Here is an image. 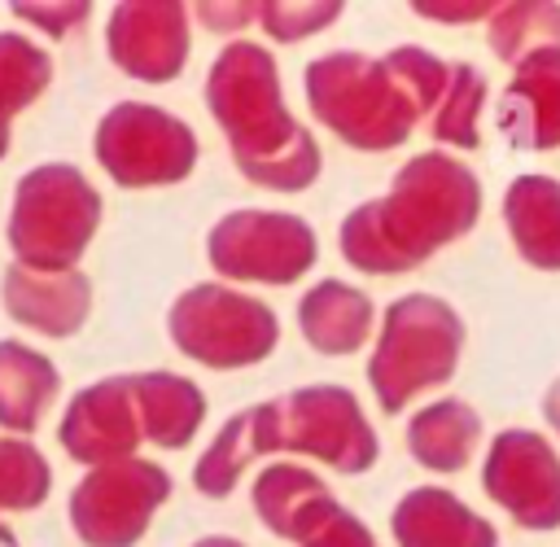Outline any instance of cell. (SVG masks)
<instances>
[{"label": "cell", "instance_id": "cell-1", "mask_svg": "<svg viewBox=\"0 0 560 547\" xmlns=\"http://www.w3.org/2000/svg\"><path fill=\"white\" fill-rule=\"evenodd\" d=\"M481 214V179L446 149L407 158L385 197L359 201L341 228V258L372 276H398L433 258L442 245L472 232Z\"/></svg>", "mask_w": 560, "mask_h": 547}, {"label": "cell", "instance_id": "cell-2", "mask_svg": "<svg viewBox=\"0 0 560 547\" xmlns=\"http://www.w3.org/2000/svg\"><path fill=\"white\" fill-rule=\"evenodd\" d=\"M451 61L420 44H398L385 57L332 48L302 70L311 114L341 136L350 149L385 153L398 149L416 123L438 109Z\"/></svg>", "mask_w": 560, "mask_h": 547}, {"label": "cell", "instance_id": "cell-3", "mask_svg": "<svg viewBox=\"0 0 560 547\" xmlns=\"http://www.w3.org/2000/svg\"><path fill=\"white\" fill-rule=\"evenodd\" d=\"M206 105L228 136L236 171L258 188L302 193L319 179L324 153L284 105L271 48L254 39L223 44L206 70Z\"/></svg>", "mask_w": 560, "mask_h": 547}, {"label": "cell", "instance_id": "cell-4", "mask_svg": "<svg viewBox=\"0 0 560 547\" xmlns=\"http://www.w3.org/2000/svg\"><path fill=\"white\" fill-rule=\"evenodd\" d=\"M464 319L438 293H402L385 306L376 350L368 359V385L381 411H402L416 394L446 385L459 368Z\"/></svg>", "mask_w": 560, "mask_h": 547}, {"label": "cell", "instance_id": "cell-5", "mask_svg": "<svg viewBox=\"0 0 560 547\" xmlns=\"http://www.w3.org/2000/svg\"><path fill=\"white\" fill-rule=\"evenodd\" d=\"M101 228V193L70 162H39L13 188L9 249L35 271H74Z\"/></svg>", "mask_w": 560, "mask_h": 547}, {"label": "cell", "instance_id": "cell-6", "mask_svg": "<svg viewBox=\"0 0 560 547\" xmlns=\"http://www.w3.org/2000/svg\"><path fill=\"white\" fill-rule=\"evenodd\" d=\"M166 333L175 350H184L206 368H245V363H262L276 350L280 319L262 298L206 280L171 302Z\"/></svg>", "mask_w": 560, "mask_h": 547}, {"label": "cell", "instance_id": "cell-7", "mask_svg": "<svg viewBox=\"0 0 560 547\" xmlns=\"http://www.w3.org/2000/svg\"><path fill=\"white\" fill-rule=\"evenodd\" d=\"M96 162L118 188L179 184L197 166V131L149 101H118L96 123Z\"/></svg>", "mask_w": 560, "mask_h": 547}, {"label": "cell", "instance_id": "cell-8", "mask_svg": "<svg viewBox=\"0 0 560 547\" xmlns=\"http://www.w3.org/2000/svg\"><path fill=\"white\" fill-rule=\"evenodd\" d=\"M271 446L315 455L337 473H368L381 455L376 429L346 385H302L271 398Z\"/></svg>", "mask_w": 560, "mask_h": 547}, {"label": "cell", "instance_id": "cell-9", "mask_svg": "<svg viewBox=\"0 0 560 547\" xmlns=\"http://www.w3.org/2000/svg\"><path fill=\"white\" fill-rule=\"evenodd\" d=\"M171 499V473L153 459L127 455L96 464L70 490V525L88 547H131L144 538L153 512Z\"/></svg>", "mask_w": 560, "mask_h": 547}, {"label": "cell", "instance_id": "cell-10", "mask_svg": "<svg viewBox=\"0 0 560 547\" xmlns=\"http://www.w3.org/2000/svg\"><path fill=\"white\" fill-rule=\"evenodd\" d=\"M315 228L284 210H228L206 236V258L228 280L289 284L315 267Z\"/></svg>", "mask_w": 560, "mask_h": 547}, {"label": "cell", "instance_id": "cell-11", "mask_svg": "<svg viewBox=\"0 0 560 547\" xmlns=\"http://www.w3.org/2000/svg\"><path fill=\"white\" fill-rule=\"evenodd\" d=\"M486 494L525 529L560 525V455L534 429H503L490 438L481 464Z\"/></svg>", "mask_w": 560, "mask_h": 547}, {"label": "cell", "instance_id": "cell-12", "mask_svg": "<svg viewBox=\"0 0 560 547\" xmlns=\"http://www.w3.org/2000/svg\"><path fill=\"white\" fill-rule=\"evenodd\" d=\"M109 57L140 83H166L188 61V9L184 0H118L105 22Z\"/></svg>", "mask_w": 560, "mask_h": 547}, {"label": "cell", "instance_id": "cell-13", "mask_svg": "<svg viewBox=\"0 0 560 547\" xmlns=\"http://www.w3.org/2000/svg\"><path fill=\"white\" fill-rule=\"evenodd\" d=\"M57 442L66 446L70 459H79L88 468L136 455V446L144 442L140 403H136V376L122 372V376H101V381L83 385L70 398V407L61 411Z\"/></svg>", "mask_w": 560, "mask_h": 547}, {"label": "cell", "instance_id": "cell-14", "mask_svg": "<svg viewBox=\"0 0 560 547\" xmlns=\"http://www.w3.org/2000/svg\"><path fill=\"white\" fill-rule=\"evenodd\" d=\"M0 298L18 324H26L44 337H70L83 328V319L92 311V280L79 267L74 271H35L22 263H9L4 280H0Z\"/></svg>", "mask_w": 560, "mask_h": 547}, {"label": "cell", "instance_id": "cell-15", "mask_svg": "<svg viewBox=\"0 0 560 547\" xmlns=\"http://www.w3.org/2000/svg\"><path fill=\"white\" fill-rule=\"evenodd\" d=\"M499 131L516 149H560V48L525 57L503 88Z\"/></svg>", "mask_w": 560, "mask_h": 547}, {"label": "cell", "instance_id": "cell-16", "mask_svg": "<svg viewBox=\"0 0 560 547\" xmlns=\"http://www.w3.org/2000/svg\"><path fill=\"white\" fill-rule=\"evenodd\" d=\"M389 529L398 547H499L494 525L442 486L407 490L389 512Z\"/></svg>", "mask_w": 560, "mask_h": 547}, {"label": "cell", "instance_id": "cell-17", "mask_svg": "<svg viewBox=\"0 0 560 547\" xmlns=\"http://www.w3.org/2000/svg\"><path fill=\"white\" fill-rule=\"evenodd\" d=\"M254 512L258 521L276 534V538H289V543H306L341 503L337 494L328 490V481H319L311 468L302 464H267L258 477H254Z\"/></svg>", "mask_w": 560, "mask_h": 547}, {"label": "cell", "instance_id": "cell-18", "mask_svg": "<svg viewBox=\"0 0 560 547\" xmlns=\"http://www.w3.org/2000/svg\"><path fill=\"white\" fill-rule=\"evenodd\" d=\"M376 324V306L363 289L346 280H315L298 298V328L324 354H350L368 341Z\"/></svg>", "mask_w": 560, "mask_h": 547}, {"label": "cell", "instance_id": "cell-19", "mask_svg": "<svg viewBox=\"0 0 560 547\" xmlns=\"http://www.w3.org/2000/svg\"><path fill=\"white\" fill-rule=\"evenodd\" d=\"M503 223L529 267L560 271V179L516 175L503 193Z\"/></svg>", "mask_w": 560, "mask_h": 547}, {"label": "cell", "instance_id": "cell-20", "mask_svg": "<svg viewBox=\"0 0 560 547\" xmlns=\"http://www.w3.org/2000/svg\"><path fill=\"white\" fill-rule=\"evenodd\" d=\"M258 455H276L271 446V398L241 407L228 416V424L214 433V442L206 446V455H197L192 464V481L201 494L210 499H228L241 481V473L258 459Z\"/></svg>", "mask_w": 560, "mask_h": 547}, {"label": "cell", "instance_id": "cell-21", "mask_svg": "<svg viewBox=\"0 0 560 547\" xmlns=\"http://www.w3.org/2000/svg\"><path fill=\"white\" fill-rule=\"evenodd\" d=\"M136 376V403H140V433L153 446L179 451L192 442L206 416V394L179 376V372H131Z\"/></svg>", "mask_w": 560, "mask_h": 547}, {"label": "cell", "instance_id": "cell-22", "mask_svg": "<svg viewBox=\"0 0 560 547\" xmlns=\"http://www.w3.org/2000/svg\"><path fill=\"white\" fill-rule=\"evenodd\" d=\"M61 372L48 354L31 350L18 337H0V429L31 433L48 403L57 398Z\"/></svg>", "mask_w": 560, "mask_h": 547}, {"label": "cell", "instance_id": "cell-23", "mask_svg": "<svg viewBox=\"0 0 560 547\" xmlns=\"http://www.w3.org/2000/svg\"><path fill=\"white\" fill-rule=\"evenodd\" d=\"M481 442V416L464 398H438L407 420V451L433 473H459Z\"/></svg>", "mask_w": 560, "mask_h": 547}, {"label": "cell", "instance_id": "cell-24", "mask_svg": "<svg viewBox=\"0 0 560 547\" xmlns=\"http://www.w3.org/2000/svg\"><path fill=\"white\" fill-rule=\"evenodd\" d=\"M486 39L499 61L521 66L542 48H560V4L556 0H503L486 18Z\"/></svg>", "mask_w": 560, "mask_h": 547}, {"label": "cell", "instance_id": "cell-25", "mask_svg": "<svg viewBox=\"0 0 560 547\" xmlns=\"http://www.w3.org/2000/svg\"><path fill=\"white\" fill-rule=\"evenodd\" d=\"M486 74L472 61H451L446 74V92L438 101V109L429 114V131L442 144L455 149H477L481 144V105H486Z\"/></svg>", "mask_w": 560, "mask_h": 547}, {"label": "cell", "instance_id": "cell-26", "mask_svg": "<svg viewBox=\"0 0 560 547\" xmlns=\"http://www.w3.org/2000/svg\"><path fill=\"white\" fill-rule=\"evenodd\" d=\"M48 79H52V57L18 31H0V114L13 118L26 105H35Z\"/></svg>", "mask_w": 560, "mask_h": 547}, {"label": "cell", "instance_id": "cell-27", "mask_svg": "<svg viewBox=\"0 0 560 547\" xmlns=\"http://www.w3.org/2000/svg\"><path fill=\"white\" fill-rule=\"evenodd\" d=\"M52 468L26 438H0V512H31L48 499Z\"/></svg>", "mask_w": 560, "mask_h": 547}, {"label": "cell", "instance_id": "cell-28", "mask_svg": "<svg viewBox=\"0 0 560 547\" xmlns=\"http://www.w3.org/2000/svg\"><path fill=\"white\" fill-rule=\"evenodd\" d=\"M341 18V0H258V26L271 39H306Z\"/></svg>", "mask_w": 560, "mask_h": 547}, {"label": "cell", "instance_id": "cell-29", "mask_svg": "<svg viewBox=\"0 0 560 547\" xmlns=\"http://www.w3.org/2000/svg\"><path fill=\"white\" fill-rule=\"evenodd\" d=\"M88 13H92L88 0H35V4L18 0L13 4V18L35 22L44 35H70V26H79Z\"/></svg>", "mask_w": 560, "mask_h": 547}, {"label": "cell", "instance_id": "cell-30", "mask_svg": "<svg viewBox=\"0 0 560 547\" xmlns=\"http://www.w3.org/2000/svg\"><path fill=\"white\" fill-rule=\"evenodd\" d=\"M302 547H376V538H372V529H368L354 512L337 508Z\"/></svg>", "mask_w": 560, "mask_h": 547}, {"label": "cell", "instance_id": "cell-31", "mask_svg": "<svg viewBox=\"0 0 560 547\" xmlns=\"http://www.w3.org/2000/svg\"><path fill=\"white\" fill-rule=\"evenodd\" d=\"M197 18H201L210 31L236 35L241 26L258 22V0H197Z\"/></svg>", "mask_w": 560, "mask_h": 547}, {"label": "cell", "instance_id": "cell-32", "mask_svg": "<svg viewBox=\"0 0 560 547\" xmlns=\"http://www.w3.org/2000/svg\"><path fill=\"white\" fill-rule=\"evenodd\" d=\"M494 9H499L494 0H411V13L433 22H481Z\"/></svg>", "mask_w": 560, "mask_h": 547}, {"label": "cell", "instance_id": "cell-33", "mask_svg": "<svg viewBox=\"0 0 560 547\" xmlns=\"http://www.w3.org/2000/svg\"><path fill=\"white\" fill-rule=\"evenodd\" d=\"M542 420L560 433V376L547 385V394H542Z\"/></svg>", "mask_w": 560, "mask_h": 547}, {"label": "cell", "instance_id": "cell-34", "mask_svg": "<svg viewBox=\"0 0 560 547\" xmlns=\"http://www.w3.org/2000/svg\"><path fill=\"white\" fill-rule=\"evenodd\" d=\"M192 547H245L241 538H228V534H206V538H197Z\"/></svg>", "mask_w": 560, "mask_h": 547}, {"label": "cell", "instance_id": "cell-35", "mask_svg": "<svg viewBox=\"0 0 560 547\" xmlns=\"http://www.w3.org/2000/svg\"><path fill=\"white\" fill-rule=\"evenodd\" d=\"M0 547H22V543H18V534H13L4 521H0Z\"/></svg>", "mask_w": 560, "mask_h": 547}, {"label": "cell", "instance_id": "cell-36", "mask_svg": "<svg viewBox=\"0 0 560 547\" xmlns=\"http://www.w3.org/2000/svg\"><path fill=\"white\" fill-rule=\"evenodd\" d=\"M4 153H9V118L0 114V158H4Z\"/></svg>", "mask_w": 560, "mask_h": 547}]
</instances>
